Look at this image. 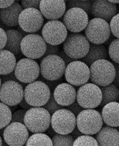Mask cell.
I'll return each instance as SVG.
<instances>
[{
	"label": "cell",
	"mask_w": 119,
	"mask_h": 146,
	"mask_svg": "<svg viewBox=\"0 0 119 146\" xmlns=\"http://www.w3.org/2000/svg\"><path fill=\"white\" fill-rule=\"evenodd\" d=\"M51 118L49 112L42 107H32L26 111L24 124L34 134L43 133L51 125Z\"/></svg>",
	"instance_id": "cell-1"
},
{
	"label": "cell",
	"mask_w": 119,
	"mask_h": 146,
	"mask_svg": "<svg viewBox=\"0 0 119 146\" xmlns=\"http://www.w3.org/2000/svg\"><path fill=\"white\" fill-rule=\"evenodd\" d=\"M90 79L98 87H105L112 84L115 76L114 64L107 60H98L89 68Z\"/></svg>",
	"instance_id": "cell-2"
},
{
	"label": "cell",
	"mask_w": 119,
	"mask_h": 146,
	"mask_svg": "<svg viewBox=\"0 0 119 146\" xmlns=\"http://www.w3.org/2000/svg\"><path fill=\"white\" fill-rule=\"evenodd\" d=\"M76 127L84 135L96 134L102 128L101 113L94 109H84L76 117Z\"/></svg>",
	"instance_id": "cell-3"
},
{
	"label": "cell",
	"mask_w": 119,
	"mask_h": 146,
	"mask_svg": "<svg viewBox=\"0 0 119 146\" xmlns=\"http://www.w3.org/2000/svg\"><path fill=\"white\" fill-rule=\"evenodd\" d=\"M51 92L43 82L35 80L28 84L24 90V98L32 107H43L50 98Z\"/></svg>",
	"instance_id": "cell-4"
},
{
	"label": "cell",
	"mask_w": 119,
	"mask_h": 146,
	"mask_svg": "<svg viewBox=\"0 0 119 146\" xmlns=\"http://www.w3.org/2000/svg\"><path fill=\"white\" fill-rule=\"evenodd\" d=\"M90 43L84 35L81 33L68 35L63 44L64 52L75 60L83 58L88 54Z\"/></svg>",
	"instance_id": "cell-5"
},
{
	"label": "cell",
	"mask_w": 119,
	"mask_h": 146,
	"mask_svg": "<svg viewBox=\"0 0 119 146\" xmlns=\"http://www.w3.org/2000/svg\"><path fill=\"white\" fill-rule=\"evenodd\" d=\"M76 100L85 109L98 108L102 101V92L100 87L92 83H86L80 86L76 92Z\"/></svg>",
	"instance_id": "cell-6"
},
{
	"label": "cell",
	"mask_w": 119,
	"mask_h": 146,
	"mask_svg": "<svg viewBox=\"0 0 119 146\" xmlns=\"http://www.w3.org/2000/svg\"><path fill=\"white\" fill-rule=\"evenodd\" d=\"M40 74L49 80H57L64 75L66 65L58 55H50L41 60Z\"/></svg>",
	"instance_id": "cell-7"
},
{
	"label": "cell",
	"mask_w": 119,
	"mask_h": 146,
	"mask_svg": "<svg viewBox=\"0 0 119 146\" xmlns=\"http://www.w3.org/2000/svg\"><path fill=\"white\" fill-rule=\"evenodd\" d=\"M84 30L86 39L94 44L104 43L111 35L109 24L101 19L90 20Z\"/></svg>",
	"instance_id": "cell-8"
},
{
	"label": "cell",
	"mask_w": 119,
	"mask_h": 146,
	"mask_svg": "<svg viewBox=\"0 0 119 146\" xmlns=\"http://www.w3.org/2000/svg\"><path fill=\"white\" fill-rule=\"evenodd\" d=\"M20 50L27 58L32 60L41 58L45 54L46 43L39 35L28 34L22 39Z\"/></svg>",
	"instance_id": "cell-9"
},
{
	"label": "cell",
	"mask_w": 119,
	"mask_h": 146,
	"mask_svg": "<svg viewBox=\"0 0 119 146\" xmlns=\"http://www.w3.org/2000/svg\"><path fill=\"white\" fill-rule=\"evenodd\" d=\"M51 126L56 134H70L76 126V116L66 109L59 110L51 116Z\"/></svg>",
	"instance_id": "cell-10"
},
{
	"label": "cell",
	"mask_w": 119,
	"mask_h": 146,
	"mask_svg": "<svg viewBox=\"0 0 119 146\" xmlns=\"http://www.w3.org/2000/svg\"><path fill=\"white\" fill-rule=\"evenodd\" d=\"M65 79L72 86L80 87L90 79V71L88 66L81 61H74L66 66Z\"/></svg>",
	"instance_id": "cell-11"
},
{
	"label": "cell",
	"mask_w": 119,
	"mask_h": 146,
	"mask_svg": "<svg viewBox=\"0 0 119 146\" xmlns=\"http://www.w3.org/2000/svg\"><path fill=\"white\" fill-rule=\"evenodd\" d=\"M14 72L17 80L24 84L35 81L40 75L39 65L38 62L28 58L19 60L17 62Z\"/></svg>",
	"instance_id": "cell-12"
},
{
	"label": "cell",
	"mask_w": 119,
	"mask_h": 146,
	"mask_svg": "<svg viewBox=\"0 0 119 146\" xmlns=\"http://www.w3.org/2000/svg\"><path fill=\"white\" fill-rule=\"evenodd\" d=\"M43 24L44 18L39 10L33 8L23 9L19 16V27L28 34L38 32Z\"/></svg>",
	"instance_id": "cell-13"
},
{
	"label": "cell",
	"mask_w": 119,
	"mask_h": 146,
	"mask_svg": "<svg viewBox=\"0 0 119 146\" xmlns=\"http://www.w3.org/2000/svg\"><path fill=\"white\" fill-rule=\"evenodd\" d=\"M42 35L46 43L59 46L65 40L68 36V30L62 21L50 20L43 25Z\"/></svg>",
	"instance_id": "cell-14"
},
{
	"label": "cell",
	"mask_w": 119,
	"mask_h": 146,
	"mask_svg": "<svg viewBox=\"0 0 119 146\" xmlns=\"http://www.w3.org/2000/svg\"><path fill=\"white\" fill-rule=\"evenodd\" d=\"M29 137L28 130L20 123H10L3 131L4 141L9 146H23Z\"/></svg>",
	"instance_id": "cell-15"
},
{
	"label": "cell",
	"mask_w": 119,
	"mask_h": 146,
	"mask_svg": "<svg viewBox=\"0 0 119 146\" xmlns=\"http://www.w3.org/2000/svg\"><path fill=\"white\" fill-rule=\"evenodd\" d=\"M24 98V88L20 83L7 81L0 87V101L9 107L18 105Z\"/></svg>",
	"instance_id": "cell-16"
},
{
	"label": "cell",
	"mask_w": 119,
	"mask_h": 146,
	"mask_svg": "<svg viewBox=\"0 0 119 146\" xmlns=\"http://www.w3.org/2000/svg\"><path fill=\"white\" fill-rule=\"evenodd\" d=\"M88 21V15L79 8L69 9L63 15V24L67 30L74 33L84 31Z\"/></svg>",
	"instance_id": "cell-17"
},
{
	"label": "cell",
	"mask_w": 119,
	"mask_h": 146,
	"mask_svg": "<svg viewBox=\"0 0 119 146\" xmlns=\"http://www.w3.org/2000/svg\"><path fill=\"white\" fill-rule=\"evenodd\" d=\"M66 5L63 0H42L40 2L39 11L42 16L50 20H57L66 12Z\"/></svg>",
	"instance_id": "cell-18"
},
{
	"label": "cell",
	"mask_w": 119,
	"mask_h": 146,
	"mask_svg": "<svg viewBox=\"0 0 119 146\" xmlns=\"http://www.w3.org/2000/svg\"><path fill=\"white\" fill-rule=\"evenodd\" d=\"M118 8L116 4L108 1L97 0L92 2L90 13L94 18H100L108 22L117 14Z\"/></svg>",
	"instance_id": "cell-19"
},
{
	"label": "cell",
	"mask_w": 119,
	"mask_h": 146,
	"mask_svg": "<svg viewBox=\"0 0 119 146\" xmlns=\"http://www.w3.org/2000/svg\"><path fill=\"white\" fill-rule=\"evenodd\" d=\"M52 93L56 102L64 107H68L76 101V90L74 86L68 83L60 84L55 88Z\"/></svg>",
	"instance_id": "cell-20"
},
{
	"label": "cell",
	"mask_w": 119,
	"mask_h": 146,
	"mask_svg": "<svg viewBox=\"0 0 119 146\" xmlns=\"http://www.w3.org/2000/svg\"><path fill=\"white\" fill-rule=\"evenodd\" d=\"M95 139L98 146H119V131L114 127H103L97 133Z\"/></svg>",
	"instance_id": "cell-21"
},
{
	"label": "cell",
	"mask_w": 119,
	"mask_h": 146,
	"mask_svg": "<svg viewBox=\"0 0 119 146\" xmlns=\"http://www.w3.org/2000/svg\"><path fill=\"white\" fill-rule=\"evenodd\" d=\"M23 9L17 2L7 8L0 9V18L2 24L7 27H15L18 25V18Z\"/></svg>",
	"instance_id": "cell-22"
},
{
	"label": "cell",
	"mask_w": 119,
	"mask_h": 146,
	"mask_svg": "<svg viewBox=\"0 0 119 146\" xmlns=\"http://www.w3.org/2000/svg\"><path fill=\"white\" fill-rule=\"evenodd\" d=\"M119 103L118 102H110L103 108L101 117L103 122L111 127H118L119 121Z\"/></svg>",
	"instance_id": "cell-23"
},
{
	"label": "cell",
	"mask_w": 119,
	"mask_h": 146,
	"mask_svg": "<svg viewBox=\"0 0 119 146\" xmlns=\"http://www.w3.org/2000/svg\"><path fill=\"white\" fill-rule=\"evenodd\" d=\"M108 54L107 49L104 45L90 43L88 54L82 58V62L88 66H90L93 62L101 60H106Z\"/></svg>",
	"instance_id": "cell-24"
},
{
	"label": "cell",
	"mask_w": 119,
	"mask_h": 146,
	"mask_svg": "<svg viewBox=\"0 0 119 146\" xmlns=\"http://www.w3.org/2000/svg\"><path fill=\"white\" fill-rule=\"evenodd\" d=\"M5 32L7 36V42L4 50L10 51L15 56L20 54L21 53L20 44L23 36L15 29L6 30Z\"/></svg>",
	"instance_id": "cell-25"
},
{
	"label": "cell",
	"mask_w": 119,
	"mask_h": 146,
	"mask_svg": "<svg viewBox=\"0 0 119 146\" xmlns=\"http://www.w3.org/2000/svg\"><path fill=\"white\" fill-rule=\"evenodd\" d=\"M17 64L15 56L5 50L0 51V75H4L14 71Z\"/></svg>",
	"instance_id": "cell-26"
},
{
	"label": "cell",
	"mask_w": 119,
	"mask_h": 146,
	"mask_svg": "<svg viewBox=\"0 0 119 146\" xmlns=\"http://www.w3.org/2000/svg\"><path fill=\"white\" fill-rule=\"evenodd\" d=\"M102 92V101L100 106H104L107 104L119 101V90L113 84L100 88Z\"/></svg>",
	"instance_id": "cell-27"
},
{
	"label": "cell",
	"mask_w": 119,
	"mask_h": 146,
	"mask_svg": "<svg viewBox=\"0 0 119 146\" xmlns=\"http://www.w3.org/2000/svg\"><path fill=\"white\" fill-rule=\"evenodd\" d=\"M25 146H52V142L46 134L34 133L29 137Z\"/></svg>",
	"instance_id": "cell-28"
},
{
	"label": "cell",
	"mask_w": 119,
	"mask_h": 146,
	"mask_svg": "<svg viewBox=\"0 0 119 146\" xmlns=\"http://www.w3.org/2000/svg\"><path fill=\"white\" fill-rule=\"evenodd\" d=\"M12 112L10 108L0 102V130L7 127L11 120Z\"/></svg>",
	"instance_id": "cell-29"
},
{
	"label": "cell",
	"mask_w": 119,
	"mask_h": 146,
	"mask_svg": "<svg viewBox=\"0 0 119 146\" xmlns=\"http://www.w3.org/2000/svg\"><path fill=\"white\" fill-rule=\"evenodd\" d=\"M52 146H72L74 139L70 134H56L52 137Z\"/></svg>",
	"instance_id": "cell-30"
},
{
	"label": "cell",
	"mask_w": 119,
	"mask_h": 146,
	"mask_svg": "<svg viewBox=\"0 0 119 146\" xmlns=\"http://www.w3.org/2000/svg\"><path fill=\"white\" fill-rule=\"evenodd\" d=\"M92 2L91 1H79L72 0L68 1V7L71 8H79L84 10L88 15L90 13V10Z\"/></svg>",
	"instance_id": "cell-31"
},
{
	"label": "cell",
	"mask_w": 119,
	"mask_h": 146,
	"mask_svg": "<svg viewBox=\"0 0 119 146\" xmlns=\"http://www.w3.org/2000/svg\"><path fill=\"white\" fill-rule=\"evenodd\" d=\"M72 146H98L96 139L91 135H82L76 138Z\"/></svg>",
	"instance_id": "cell-32"
},
{
	"label": "cell",
	"mask_w": 119,
	"mask_h": 146,
	"mask_svg": "<svg viewBox=\"0 0 119 146\" xmlns=\"http://www.w3.org/2000/svg\"><path fill=\"white\" fill-rule=\"evenodd\" d=\"M119 38H116L109 45L108 54L111 59L116 64H119Z\"/></svg>",
	"instance_id": "cell-33"
},
{
	"label": "cell",
	"mask_w": 119,
	"mask_h": 146,
	"mask_svg": "<svg viewBox=\"0 0 119 146\" xmlns=\"http://www.w3.org/2000/svg\"><path fill=\"white\" fill-rule=\"evenodd\" d=\"M42 108L46 110L49 112L51 116H52L56 111L62 109H65V107L60 106L56 102L53 98L52 93H51L50 98L48 102Z\"/></svg>",
	"instance_id": "cell-34"
},
{
	"label": "cell",
	"mask_w": 119,
	"mask_h": 146,
	"mask_svg": "<svg viewBox=\"0 0 119 146\" xmlns=\"http://www.w3.org/2000/svg\"><path fill=\"white\" fill-rule=\"evenodd\" d=\"M119 14H116L110 20L109 25L111 34L116 38H119Z\"/></svg>",
	"instance_id": "cell-35"
},
{
	"label": "cell",
	"mask_w": 119,
	"mask_h": 146,
	"mask_svg": "<svg viewBox=\"0 0 119 146\" xmlns=\"http://www.w3.org/2000/svg\"><path fill=\"white\" fill-rule=\"evenodd\" d=\"M37 80H39V81H41V82H43V83H45L50 88L51 93H52L54 91V90L55 89V88L58 85H59L60 84H61L63 82L64 79L62 78H61L57 80H47V79L43 78L40 74L37 79Z\"/></svg>",
	"instance_id": "cell-36"
},
{
	"label": "cell",
	"mask_w": 119,
	"mask_h": 146,
	"mask_svg": "<svg viewBox=\"0 0 119 146\" xmlns=\"http://www.w3.org/2000/svg\"><path fill=\"white\" fill-rule=\"evenodd\" d=\"M25 110L23 109L18 110L12 113L11 123L17 122L24 124V119L26 113Z\"/></svg>",
	"instance_id": "cell-37"
},
{
	"label": "cell",
	"mask_w": 119,
	"mask_h": 146,
	"mask_svg": "<svg viewBox=\"0 0 119 146\" xmlns=\"http://www.w3.org/2000/svg\"><path fill=\"white\" fill-rule=\"evenodd\" d=\"M60 52V47L59 46H53L46 43V50L45 55L42 57L40 60H41L43 57L50 55H57Z\"/></svg>",
	"instance_id": "cell-38"
},
{
	"label": "cell",
	"mask_w": 119,
	"mask_h": 146,
	"mask_svg": "<svg viewBox=\"0 0 119 146\" xmlns=\"http://www.w3.org/2000/svg\"><path fill=\"white\" fill-rule=\"evenodd\" d=\"M41 1H21V7L23 9L28 8H33L37 10L39 9V5Z\"/></svg>",
	"instance_id": "cell-39"
},
{
	"label": "cell",
	"mask_w": 119,
	"mask_h": 146,
	"mask_svg": "<svg viewBox=\"0 0 119 146\" xmlns=\"http://www.w3.org/2000/svg\"><path fill=\"white\" fill-rule=\"evenodd\" d=\"M67 108H68V110L70 111H71L75 116H77V115L82 111H83L84 110L82 107H81L78 104L76 100L71 105H69Z\"/></svg>",
	"instance_id": "cell-40"
},
{
	"label": "cell",
	"mask_w": 119,
	"mask_h": 146,
	"mask_svg": "<svg viewBox=\"0 0 119 146\" xmlns=\"http://www.w3.org/2000/svg\"><path fill=\"white\" fill-rule=\"evenodd\" d=\"M1 79V82L2 83L7 82V81H15L20 83L17 79V78L15 77L14 72H13L10 74H6V75H1L0 76Z\"/></svg>",
	"instance_id": "cell-41"
},
{
	"label": "cell",
	"mask_w": 119,
	"mask_h": 146,
	"mask_svg": "<svg viewBox=\"0 0 119 146\" xmlns=\"http://www.w3.org/2000/svg\"><path fill=\"white\" fill-rule=\"evenodd\" d=\"M7 42V36L3 29L0 28V51L4 49Z\"/></svg>",
	"instance_id": "cell-42"
},
{
	"label": "cell",
	"mask_w": 119,
	"mask_h": 146,
	"mask_svg": "<svg viewBox=\"0 0 119 146\" xmlns=\"http://www.w3.org/2000/svg\"><path fill=\"white\" fill-rule=\"evenodd\" d=\"M58 55L59 57H60L62 59V60L64 61V62H65L66 66H67L68 64H70V62L75 61V60L72 59V58H71L70 57H69L68 56L66 55V54L64 52V51H60L59 53L58 54V55Z\"/></svg>",
	"instance_id": "cell-43"
},
{
	"label": "cell",
	"mask_w": 119,
	"mask_h": 146,
	"mask_svg": "<svg viewBox=\"0 0 119 146\" xmlns=\"http://www.w3.org/2000/svg\"><path fill=\"white\" fill-rule=\"evenodd\" d=\"M114 66L115 69L116 73H115V76L114 78L112 84L114 86H115L116 87H118L119 86V65H118V64L115 63L114 64Z\"/></svg>",
	"instance_id": "cell-44"
},
{
	"label": "cell",
	"mask_w": 119,
	"mask_h": 146,
	"mask_svg": "<svg viewBox=\"0 0 119 146\" xmlns=\"http://www.w3.org/2000/svg\"><path fill=\"white\" fill-rule=\"evenodd\" d=\"M14 1H0V9L9 7L14 3Z\"/></svg>",
	"instance_id": "cell-45"
},
{
	"label": "cell",
	"mask_w": 119,
	"mask_h": 146,
	"mask_svg": "<svg viewBox=\"0 0 119 146\" xmlns=\"http://www.w3.org/2000/svg\"><path fill=\"white\" fill-rule=\"evenodd\" d=\"M19 106L23 110H24L25 111H27L28 110L31 109L32 107L31 106H30L27 102L25 100L24 98H23L22 100V101L19 103Z\"/></svg>",
	"instance_id": "cell-46"
},
{
	"label": "cell",
	"mask_w": 119,
	"mask_h": 146,
	"mask_svg": "<svg viewBox=\"0 0 119 146\" xmlns=\"http://www.w3.org/2000/svg\"><path fill=\"white\" fill-rule=\"evenodd\" d=\"M70 134L72 137V138H73L74 139H75L77 138L78 137H80V136L83 135V134L79 130V129L76 127H76L72 130V131Z\"/></svg>",
	"instance_id": "cell-47"
},
{
	"label": "cell",
	"mask_w": 119,
	"mask_h": 146,
	"mask_svg": "<svg viewBox=\"0 0 119 146\" xmlns=\"http://www.w3.org/2000/svg\"><path fill=\"white\" fill-rule=\"evenodd\" d=\"M46 132H47V135H48V136H49L50 137H53L56 133H55V131L53 130V129L51 127V125H50V127L49 128V129L46 131Z\"/></svg>",
	"instance_id": "cell-48"
},
{
	"label": "cell",
	"mask_w": 119,
	"mask_h": 146,
	"mask_svg": "<svg viewBox=\"0 0 119 146\" xmlns=\"http://www.w3.org/2000/svg\"><path fill=\"white\" fill-rule=\"evenodd\" d=\"M115 37L114 36L112 35H110V36H109V38H108V39L107 40V41L104 43V44H106V45H110V44L114 40H115Z\"/></svg>",
	"instance_id": "cell-49"
},
{
	"label": "cell",
	"mask_w": 119,
	"mask_h": 146,
	"mask_svg": "<svg viewBox=\"0 0 119 146\" xmlns=\"http://www.w3.org/2000/svg\"><path fill=\"white\" fill-rule=\"evenodd\" d=\"M17 31L18 32H19L20 33H21V35L23 36L24 37V36H27V35H28V33H26V32H25L24 31H23L19 27H18V28H17Z\"/></svg>",
	"instance_id": "cell-50"
},
{
	"label": "cell",
	"mask_w": 119,
	"mask_h": 146,
	"mask_svg": "<svg viewBox=\"0 0 119 146\" xmlns=\"http://www.w3.org/2000/svg\"><path fill=\"white\" fill-rule=\"evenodd\" d=\"M10 108V109L11 110V112L13 113V112H15V111H16V110L17 109V108H18V106L17 105H15V106H10L9 107Z\"/></svg>",
	"instance_id": "cell-51"
},
{
	"label": "cell",
	"mask_w": 119,
	"mask_h": 146,
	"mask_svg": "<svg viewBox=\"0 0 119 146\" xmlns=\"http://www.w3.org/2000/svg\"><path fill=\"white\" fill-rule=\"evenodd\" d=\"M110 2L114 3V4H116V3H119V1H108Z\"/></svg>",
	"instance_id": "cell-52"
},
{
	"label": "cell",
	"mask_w": 119,
	"mask_h": 146,
	"mask_svg": "<svg viewBox=\"0 0 119 146\" xmlns=\"http://www.w3.org/2000/svg\"><path fill=\"white\" fill-rule=\"evenodd\" d=\"M2 146H9L5 142V141H2Z\"/></svg>",
	"instance_id": "cell-53"
},
{
	"label": "cell",
	"mask_w": 119,
	"mask_h": 146,
	"mask_svg": "<svg viewBox=\"0 0 119 146\" xmlns=\"http://www.w3.org/2000/svg\"><path fill=\"white\" fill-rule=\"evenodd\" d=\"M2 139L1 137L0 136V146H2Z\"/></svg>",
	"instance_id": "cell-54"
},
{
	"label": "cell",
	"mask_w": 119,
	"mask_h": 146,
	"mask_svg": "<svg viewBox=\"0 0 119 146\" xmlns=\"http://www.w3.org/2000/svg\"><path fill=\"white\" fill-rule=\"evenodd\" d=\"M1 84H2V82H1V78H0V87L1 86Z\"/></svg>",
	"instance_id": "cell-55"
},
{
	"label": "cell",
	"mask_w": 119,
	"mask_h": 146,
	"mask_svg": "<svg viewBox=\"0 0 119 146\" xmlns=\"http://www.w3.org/2000/svg\"><path fill=\"white\" fill-rule=\"evenodd\" d=\"M0 23H1V18H0Z\"/></svg>",
	"instance_id": "cell-56"
},
{
	"label": "cell",
	"mask_w": 119,
	"mask_h": 146,
	"mask_svg": "<svg viewBox=\"0 0 119 146\" xmlns=\"http://www.w3.org/2000/svg\"><path fill=\"white\" fill-rule=\"evenodd\" d=\"M0 102H1V101H0Z\"/></svg>",
	"instance_id": "cell-57"
}]
</instances>
